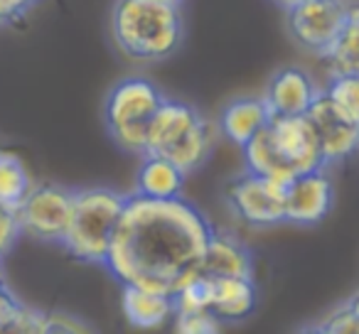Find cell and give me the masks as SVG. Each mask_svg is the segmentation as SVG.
Returning a JSON list of instances; mask_svg holds the SVG:
<instances>
[{
  "label": "cell",
  "mask_w": 359,
  "mask_h": 334,
  "mask_svg": "<svg viewBox=\"0 0 359 334\" xmlns=\"http://www.w3.org/2000/svg\"><path fill=\"white\" fill-rule=\"evenodd\" d=\"M212 231L207 216L182 197L150 200L133 192L126 195L104 265L121 285L175 295L202 273L200 260Z\"/></svg>",
  "instance_id": "6da1fadb"
},
{
  "label": "cell",
  "mask_w": 359,
  "mask_h": 334,
  "mask_svg": "<svg viewBox=\"0 0 359 334\" xmlns=\"http://www.w3.org/2000/svg\"><path fill=\"white\" fill-rule=\"evenodd\" d=\"M111 37L133 64H158L180 50L185 22L172 0H116L111 11Z\"/></svg>",
  "instance_id": "7a4b0ae2"
},
{
  "label": "cell",
  "mask_w": 359,
  "mask_h": 334,
  "mask_svg": "<svg viewBox=\"0 0 359 334\" xmlns=\"http://www.w3.org/2000/svg\"><path fill=\"white\" fill-rule=\"evenodd\" d=\"M219 125L210 123L195 106L165 96L145 135V153L160 155L190 175L212 155Z\"/></svg>",
  "instance_id": "3957f363"
},
{
  "label": "cell",
  "mask_w": 359,
  "mask_h": 334,
  "mask_svg": "<svg viewBox=\"0 0 359 334\" xmlns=\"http://www.w3.org/2000/svg\"><path fill=\"white\" fill-rule=\"evenodd\" d=\"M126 195L111 187H89L74 192V214L62 246L81 263H101L109 256Z\"/></svg>",
  "instance_id": "277c9868"
},
{
  "label": "cell",
  "mask_w": 359,
  "mask_h": 334,
  "mask_svg": "<svg viewBox=\"0 0 359 334\" xmlns=\"http://www.w3.org/2000/svg\"><path fill=\"white\" fill-rule=\"evenodd\" d=\"M163 91L140 74L123 76L109 91L104 104V120L111 138L126 153L143 155L145 135L155 111L163 104Z\"/></svg>",
  "instance_id": "5b68a950"
},
{
  "label": "cell",
  "mask_w": 359,
  "mask_h": 334,
  "mask_svg": "<svg viewBox=\"0 0 359 334\" xmlns=\"http://www.w3.org/2000/svg\"><path fill=\"white\" fill-rule=\"evenodd\" d=\"M354 0H300L285 8V27L300 50L323 60L352 20Z\"/></svg>",
  "instance_id": "8992f818"
},
{
  "label": "cell",
  "mask_w": 359,
  "mask_h": 334,
  "mask_svg": "<svg viewBox=\"0 0 359 334\" xmlns=\"http://www.w3.org/2000/svg\"><path fill=\"white\" fill-rule=\"evenodd\" d=\"M74 214V192L62 185H32L18 207L22 234L40 244H62Z\"/></svg>",
  "instance_id": "52a82bcc"
},
{
  "label": "cell",
  "mask_w": 359,
  "mask_h": 334,
  "mask_svg": "<svg viewBox=\"0 0 359 334\" xmlns=\"http://www.w3.org/2000/svg\"><path fill=\"white\" fill-rule=\"evenodd\" d=\"M285 187L288 185L283 182L246 170L226 185L224 197L241 224L251 229H269L285 221Z\"/></svg>",
  "instance_id": "ba28073f"
},
{
  "label": "cell",
  "mask_w": 359,
  "mask_h": 334,
  "mask_svg": "<svg viewBox=\"0 0 359 334\" xmlns=\"http://www.w3.org/2000/svg\"><path fill=\"white\" fill-rule=\"evenodd\" d=\"M269 133L280 158L295 175L318 167H327L320 150V140L308 116H271Z\"/></svg>",
  "instance_id": "9c48e42d"
},
{
  "label": "cell",
  "mask_w": 359,
  "mask_h": 334,
  "mask_svg": "<svg viewBox=\"0 0 359 334\" xmlns=\"http://www.w3.org/2000/svg\"><path fill=\"white\" fill-rule=\"evenodd\" d=\"M334 185L327 167L295 175L285 187V221L300 226L320 224L332 211Z\"/></svg>",
  "instance_id": "30bf717a"
},
{
  "label": "cell",
  "mask_w": 359,
  "mask_h": 334,
  "mask_svg": "<svg viewBox=\"0 0 359 334\" xmlns=\"http://www.w3.org/2000/svg\"><path fill=\"white\" fill-rule=\"evenodd\" d=\"M308 118L318 133L325 165H337L359 150V125L339 113L325 94H320V99L308 111Z\"/></svg>",
  "instance_id": "8fae6325"
},
{
  "label": "cell",
  "mask_w": 359,
  "mask_h": 334,
  "mask_svg": "<svg viewBox=\"0 0 359 334\" xmlns=\"http://www.w3.org/2000/svg\"><path fill=\"white\" fill-rule=\"evenodd\" d=\"M323 89L303 67H283L269 79L264 101L271 116H308Z\"/></svg>",
  "instance_id": "7c38bea8"
},
{
  "label": "cell",
  "mask_w": 359,
  "mask_h": 334,
  "mask_svg": "<svg viewBox=\"0 0 359 334\" xmlns=\"http://www.w3.org/2000/svg\"><path fill=\"white\" fill-rule=\"evenodd\" d=\"M256 302H259V290L254 285V278L207 275V307L219 322H241L254 312Z\"/></svg>",
  "instance_id": "4fadbf2b"
},
{
  "label": "cell",
  "mask_w": 359,
  "mask_h": 334,
  "mask_svg": "<svg viewBox=\"0 0 359 334\" xmlns=\"http://www.w3.org/2000/svg\"><path fill=\"white\" fill-rule=\"evenodd\" d=\"M200 268L205 275L226 278H254V256L241 239L226 231H212L202 253Z\"/></svg>",
  "instance_id": "5bb4252c"
},
{
  "label": "cell",
  "mask_w": 359,
  "mask_h": 334,
  "mask_svg": "<svg viewBox=\"0 0 359 334\" xmlns=\"http://www.w3.org/2000/svg\"><path fill=\"white\" fill-rule=\"evenodd\" d=\"M271 123V111L264 96H241L224 106L219 116V135H224L231 145L244 148L256 133Z\"/></svg>",
  "instance_id": "9a60e30c"
},
{
  "label": "cell",
  "mask_w": 359,
  "mask_h": 334,
  "mask_svg": "<svg viewBox=\"0 0 359 334\" xmlns=\"http://www.w3.org/2000/svg\"><path fill=\"white\" fill-rule=\"evenodd\" d=\"M121 307L133 327L155 329L175 317V298L163 290L123 285L121 288Z\"/></svg>",
  "instance_id": "2e32d148"
},
{
  "label": "cell",
  "mask_w": 359,
  "mask_h": 334,
  "mask_svg": "<svg viewBox=\"0 0 359 334\" xmlns=\"http://www.w3.org/2000/svg\"><path fill=\"white\" fill-rule=\"evenodd\" d=\"M185 177V172L168 158L143 153V162L135 175V192L150 200H175L182 195Z\"/></svg>",
  "instance_id": "e0dca14e"
},
{
  "label": "cell",
  "mask_w": 359,
  "mask_h": 334,
  "mask_svg": "<svg viewBox=\"0 0 359 334\" xmlns=\"http://www.w3.org/2000/svg\"><path fill=\"white\" fill-rule=\"evenodd\" d=\"M241 153H244L246 170L254 172V175L271 177V180H278V182H283V185H288L295 177V172L285 165L278 148H276L273 140H271L269 125H266L261 133H256L254 138L241 148Z\"/></svg>",
  "instance_id": "ac0fdd59"
},
{
  "label": "cell",
  "mask_w": 359,
  "mask_h": 334,
  "mask_svg": "<svg viewBox=\"0 0 359 334\" xmlns=\"http://www.w3.org/2000/svg\"><path fill=\"white\" fill-rule=\"evenodd\" d=\"M32 185L35 182H32L25 162L18 155L0 150V207L18 209Z\"/></svg>",
  "instance_id": "d6986e66"
},
{
  "label": "cell",
  "mask_w": 359,
  "mask_h": 334,
  "mask_svg": "<svg viewBox=\"0 0 359 334\" xmlns=\"http://www.w3.org/2000/svg\"><path fill=\"white\" fill-rule=\"evenodd\" d=\"M332 74H359V20L352 15L334 45L323 57Z\"/></svg>",
  "instance_id": "ffe728a7"
},
{
  "label": "cell",
  "mask_w": 359,
  "mask_h": 334,
  "mask_svg": "<svg viewBox=\"0 0 359 334\" xmlns=\"http://www.w3.org/2000/svg\"><path fill=\"white\" fill-rule=\"evenodd\" d=\"M323 94L332 101L339 113L359 125V74H332Z\"/></svg>",
  "instance_id": "44dd1931"
},
{
  "label": "cell",
  "mask_w": 359,
  "mask_h": 334,
  "mask_svg": "<svg viewBox=\"0 0 359 334\" xmlns=\"http://www.w3.org/2000/svg\"><path fill=\"white\" fill-rule=\"evenodd\" d=\"M172 322L175 332L182 334H215L222 327V322L210 309H177Z\"/></svg>",
  "instance_id": "7402d4cb"
},
{
  "label": "cell",
  "mask_w": 359,
  "mask_h": 334,
  "mask_svg": "<svg viewBox=\"0 0 359 334\" xmlns=\"http://www.w3.org/2000/svg\"><path fill=\"white\" fill-rule=\"evenodd\" d=\"M6 334H47V312L27 305H18L15 312L11 314V319L3 327Z\"/></svg>",
  "instance_id": "603a6c76"
},
{
  "label": "cell",
  "mask_w": 359,
  "mask_h": 334,
  "mask_svg": "<svg viewBox=\"0 0 359 334\" xmlns=\"http://www.w3.org/2000/svg\"><path fill=\"white\" fill-rule=\"evenodd\" d=\"M313 329L327 334H359V309L344 302L339 309H334L325 319H320V324H315Z\"/></svg>",
  "instance_id": "cb8c5ba5"
},
{
  "label": "cell",
  "mask_w": 359,
  "mask_h": 334,
  "mask_svg": "<svg viewBox=\"0 0 359 334\" xmlns=\"http://www.w3.org/2000/svg\"><path fill=\"white\" fill-rule=\"evenodd\" d=\"M20 236H22V226H20L18 209L0 207V263H3V258L13 251V246L18 244Z\"/></svg>",
  "instance_id": "d4e9b609"
},
{
  "label": "cell",
  "mask_w": 359,
  "mask_h": 334,
  "mask_svg": "<svg viewBox=\"0 0 359 334\" xmlns=\"http://www.w3.org/2000/svg\"><path fill=\"white\" fill-rule=\"evenodd\" d=\"M81 334V332H91L89 324H84V319L74 317L69 312H47V334Z\"/></svg>",
  "instance_id": "484cf974"
},
{
  "label": "cell",
  "mask_w": 359,
  "mask_h": 334,
  "mask_svg": "<svg viewBox=\"0 0 359 334\" xmlns=\"http://www.w3.org/2000/svg\"><path fill=\"white\" fill-rule=\"evenodd\" d=\"M40 0H0V25L18 22Z\"/></svg>",
  "instance_id": "4316f807"
},
{
  "label": "cell",
  "mask_w": 359,
  "mask_h": 334,
  "mask_svg": "<svg viewBox=\"0 0 359 334\" xmlns=\"http://www.w3.org/2000/svg\"><path fill=\"white\" fill-rule=\"evenodd\" d=\"M20 305V300L13 295V290L8 288L6 275H3V268H0V332L6 327V322L11 319V314L15 312V307Z\"/></svg>",
  "instance_id": "83f0119b"
},
{
  "label": "cell",
  "mask_w": 359,
  "mask_h": 334,
  "mask_svg": "<svg viewBox=\"0 0 359 334\" xmlns=\"http://www.w3.org/2000/svg\"><path fill=\"white\" fill-rule=\"evenodd\" d=\"M273 3H276L278 8H283V11H285V8L295 6V3H300V0H273Z\"/></svg>",
  "instance_id": "f1b7e54d"
},
{
  "label": "cell",
  "mask_w": 359,
  "mask_h": 334,
  "mask_svg": "<svg viewBox=\"0 0 359 334\" xmlns=\"http://www.w3.org/2000/svg\"><path fill=\"white\" fill-rule=\"evenodd\" d=\"M354 15H357V20H359V3H357V8H354Z\"/></svg>",
  "instance_id": "f546056e"
},
{
  "label": "cell",
  "mask_w": 359,
  "mask_h": 334,
  "mask_svg": "<svg viewBox=\"0 0 359 334\" xmlns=\"http://www.w3.org/2000/svg\"><path fill=\"white\" fill-rule=\"evenodd\" d=\"M172 3H180V6H182V0H172Z\"/></svg>",
  "instance_id": "4dcf8cb0"
}]
</instances>
